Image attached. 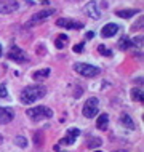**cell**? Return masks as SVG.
<instances>
[{"instance_id": "22", "label": "cell", "mask_w": 144, "mask_h": 152, "mask_svg": "<svg viewBox=\"0 0 144 152\" xmlns=\"http://www.w3.org/2000/svg\"><path fill=\"white\" fill-rule=\"evenodd\" d=\"M7 96H8L7 87H5V83H2L0 85V98H7Z\"/></svg>"}, {"instance_id": "13", "label": "cell", "mask_w": 144, "mask_h": 152, "mask_svg": "<svg viewBox=\"0 0 144 152\" xmlns=\"http://www.w3.org/2000/svg\"><path fill=\"white\" fill-rule=\"evenodd\" d=\"M51 74L50 69H42V71H35L34 74H32V79L34 80H45L48 79V75Z\"/></svg>"}, {"instance_id": "6", "label": "cell", "mask_w": 144, "mask_h": 152, "mask_svg": "<svg viewBox=\"0 0 144 152\" xmlns=\"http://www.w3.org/2000/svg\"><path fill=\"white\" fill-rule=\"evenodd\" d=\"M8 59L15 61V63H26L29 58H27V55L21 50V48H18L16 45H13L11 50L8 51Z\"/></svg>"}, {"instance_id": "3", "label": "cell", "mask_w": 144, "mask_h": 152, "mask_svg": "<svg viewBox=\"0 0 144 152\" xmlns=\"http://www.w3.org/2000/svg\"><path fill=\"white\" fill-rule=\"evenodd\" d=\"M74 71H75L79 75L83 77H96L101 74V69L96 67V66L86 64V63H75L74 64Z\"/></svg>"}, {"instance_id": "11", "label": "cell", "mask_w": 144, "mask_h": 152, "mask_svg": "<svg viewBox=\"0 0 144 152\" xmlns=\"http://www.w3.org/2000/svg\"><path fill=\"white\" fill-rule=\"evenodd\" d=\"M117 32H118V24L109 23V24H106V26L101 29V35L106 37V39H109V37H114Z\"/></svg>"}, {"instance_id": "28", "label": "cell", "mask_w": 144, "mask_h": 152, "mask_svg": "<svg viewBox=\"0 0 144 152\" xmlns=\"http://www.w3.org/2000/svg\"><path fill=\"white\" fill-rule=\"evenodd\" d=\"M94 152H101V151H99V149H98V151H94Z\"/></svg>"}, {"instance_id": "15", "label": "cell", "mask_w": 144, "mask_h": 152, "mask_svg": "<svg viewBox=\"0 0 144 152\" xmlns=\"http://www.w3.org/2000/svg\"><path fill=\"white\" fill-rule=\"evenodd\" d=\"M107 123H109V115L107 114H101L99 118H98V122H96V126L99 130H106L107 128Z\"/></svg>"}, {"instance_id": "2", "label": "cell", "mask_w": 144, "mask_h": 152, "mask_svg": "<svg viewBox=\"0 0 144 152\" xmlns=\"http://www.w3.org/2000/svg\"><path fill=\"white\" fill-rule=\"evenodd\" d=\"M27 117L34 122H40V120H45V118H50L53 115V110L45 107V106H35V107H31L26 110Z\"/></svg>"}, {"instance_id": "17", "label": "cell", "mask_w": 144, "mask_h": 152, "mask_svg": "<svg viewBox=\"0 0 144 152\" xmlns=\"http://www.w3.org/2000/svg\"><path fill=\"white\" fill-rule=\"evenodd\" d=\"M55 45H56V48H64L66 45H67V35H64V34H61V35H58V39L55 40Z\"/></svg>"}, {"instance_id": "24", "label": "cell", "mask_w": 144, "mask_h": 152, "mask_svg": "<svg viewBox=\"0 0 144 152\" xmlns=\"http://www.w3.org/2000/svg\"><path fill=\"white\" fill-rule=\"evenodd\" d=\"M82 50H83V43H79V45L74 47V51H75V53H82Z\"/></svg>"}, {"instance_id": "7", "label": "cell", "mask_w": 144, "mask_h": 152, "mask_svg": "<svg viewBox=\"0 0 144 152\" xmlns=\"http://www.w3.org/2000/svg\"><path fill=\"white\" fill-rule=\"evenodd\" d=\"M56 26L64 27V29H83V23L72 21V19H67V18H59L56 21Z\"/></svg>"}, {"instance_id": "25", "label": "cell", "mask_w": 144, "mask_h": 152, "mask_svg": "<svg viewBox=\"0 0 144 152\" xmlns=\"http://www.w3.org/2000/svg\"><path fill=\"white\" fill-rule=\"evenodd\" d=\"M93 37H94L93 32H88V34H86V39H93Z\"/></svg>"}, {"instance_id": "26", "label": "cell", "mask_w": 144, "mask_h": 152, "mask_svg": "<svg viewBox=\"0 0 144 152\" xmlns=\"http://www.w3.org/2000/svg\"><path fill=\"white\" fill-rule=\"evenodd\" d=\"M3 55V50H2V45H0V56Z\"/></svg>"}, {"instance_id": "9", "label": "cell", "mask_w": 144, "mask_h": 152, "mask_svg": "<svg viewBox=\"0 0 144 152\" xmlns=\"http://www.w3.org/2000/svg\"><path fill=\"white\" fill-rule=\"evenodd\" d=\"M19 8L16 0H2L0 2V13H13Z\"/></svg>"}, {"instance_id": "19", "label": "cell", "mask_w": 144, "mask_h": 152, "mask_svg": "<svg viewBox=\"0 0 144 152\" xmlns=\"http://www.w3.org/2000/svg\"><path fill=\"white\" fill-rule=\"evenodd\" d=\"M131 98H133V101L141 102L143 101V88H133V91H131Z\"/></svg>"}, {"instance_id": "14", "label": "cell", "mask_w": 144, "mask_h": 152, "mask_svg": "<svg viewBox=\"0 0 144 152\" xmlns=\"http://www.w3.org/2000/svg\"><path fill=\"white\" fill-rule=\"evenodd\" d=\"M120 123L123 126H126L128 130H134V122L131 120V117L128 115V114H122L120 117Z\"/></svg>"}, {"instance_id": "12", "label": "cell", "mask_w": 144, "mask_h": 152, "mask_svg": "<svg viewBox=\"0 0 144 152\" xmlns=\"http://www.w3.org/2000/svg\"><path fill=\"white\" fill-rule=\"evenodd\" d=\"M85 13L90 16V18H93V19H99V10H98V5H96V2H88L86 3V7H85Z\"/></svg>"}, {"instance_id": "23", "label": "cell", "mask_w": 144, "mask_h": 152, "mask_svg": "<svg viewBox=\"0 0 144 152\" xmlns=\"http://www.w3.org/2000/svg\"><path fill=\"white\" fill-rule=\"evenodd\" d=\"M93 141H90L88 142V146L90 147H96V146H101V139H98V138H91Z\"/></svg>"}, {"instance_id": "27", "label": "cell", "mask_w": 144, "mask_h": 152, "mask_svg": "<svg viewBox=\"0 0 144 152\" xmlns=\"http://www.w3.org/2000/svg\"><path fill=\"white\" fill-rule=\"evenodd\" d=\"M40 2H43V3H48V2H50V0H40Z\"/></svg>"}, {"instance_id": "4", "label": "cell", "mask_w": 144, "mask_h": 152, "mask_svg": "<svg viewBox=\"0 0 144 152\" xmlns=\"http://www.w3.org/2000/svg\"><path fill=\"white\" fill-rule=\"evenodd\" d=\"M98 110H99V101H98L96 98H90V99H86L85 106H83V115L86 118H93L98 114Z\"/></svg>"}, {"instance_id": "10", "label": "cell", "mask_w": 144, "mask_h": 152, "mask_svg": "<svg viewBox=\"0 0 144 152\" xmlns=\"http://www.w3.org/2000/svg\"><path fill=\"white\" fill-rule=\"evenodd\" d=\"M15 118V112L13 109L8 107H0V125H5V123H10Z\"/></svg>"}, {"instance_id": "5", "label": "cell", "mask_w": 144, "mask_h": 152, "mask_svg": "<svg viewBox=\"0 0 144 152\" xmlns=\"http://www.w3.org/2000/svg\"><path fill=\"white\" fill-rule=\"evenodd\" d=\"M53 13H55V10H53V8H50V10H42V11H39V13H35V15L27 21V26H29V27H31V26H35V24H39V23L45 21V19H48Z\"/></svg>"}, {"instance_id": "1", "label": "cell", "mask_w": 144, "mask_h": 152, "mask_svg": "<svg viewBox=\"0 0 144 152\" xmlns=\"http://www.w3.org/2000/svg\"><path fill=\"white\" fill-rule=\"evenodd\" d=\"M45 93H47V90H45V87H42V85L26 87L21 91V102L23 104H32V102H35L37 99L43 98Z\"/></svg>"}, {"instance_id": "29", "label": "cell", "mask_w": 144, "mask_h": 152, "mask_svg": "<svg viewBox=\"0 0 144 152\" xmlns=\"http://www.w3.org/2000/svg\"><path fill=\"white\" fill-rule=\"evenodd\" d=\"M0 141H2V136H0Z\"/></svg>"}, {"instance_id": "30", "label": "cell", "mask_w": 144, "mask_h": 152, "mask_svg": "<svg viewBox=\"0 0 144 152\" xmlns=\"http://www.w3.org/2000/svg\"><path fill=\"white\" fill-rule=\"evenodd\" d=\"M118 152H120V151H118Z\"/></svg>"}, {"instance_id": "16", "label": "cell", "mask_w": 144, "mask_h": 152, "mask_svg": "<svg viewBox=\"0 0 144 152\" xmlns=\"http://www.w3.org/2000/svg\"><path fill=\"white\" fill-rule=\"evenodd\" d=\"M131 47H133V42H131L128 37H122V39L118 40V48H120V50H130Z\"/></svg>"}, {"instance_id": "18", "label": "cell", "mask_w": 144, "mask_h": 152, "mask_svg": "<svg viewBox=\"0 0 144 152\" xmlns=\"http://www.w3.org/2000/svg\"><path fill=\"white\" fill-rule=\"evenodd\" d=\"M136 13H138V10H120V11H117V16H120V18H131Z\"/></svg>"}, {"instance_id": "20", "label": "cell", "mask_w": 144, "mask_h": 152, "mask_svg": "<svg viewBox=\"0 0 144 152\" xmlns=\"http://www.w3.org/2000/svg\"><path fill=\"white\" fill-rule=\"evenodd\" d=\"M15 142H16L19 147H26V146H27V141H26V138H24V136H16Z\"/></svg>"}, {"instance_id": "21", "label": "cell", "mask_w": 144, "mask_h": 152, "mask_svg": "<svg viewBox=\"0 0 144 152\" xmlns=\"http://www.w3.org/2000/svg\"><path fill=\"white\" fill-rule=\"evenodd\" d=\"M98 51H99L101 55H104V56H112V51L107 50V48H106L104 45H99V47H98Z\"/></svg>"}, {"instance_id": "8", "label": "cell", "mask_w": 144, "mask_h": 152, "mask_svg": "<svg viewBox=\"0 0 144 152\" xmlns=\"http://www.w3.org/2000/svg\"><path fill=\"white\" fill-rule=\"evenodd\" d=\"M79 134H80V130L79 128H71V130H67V133L63 136V139H61V144H64V146H69V144H74L75 142V139L79 138Z\"/></svg>"}]
</instances>
